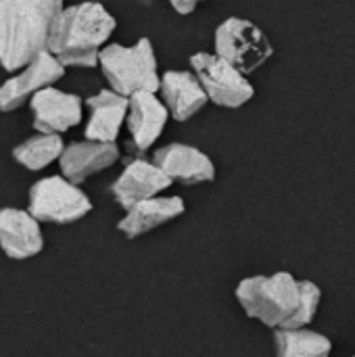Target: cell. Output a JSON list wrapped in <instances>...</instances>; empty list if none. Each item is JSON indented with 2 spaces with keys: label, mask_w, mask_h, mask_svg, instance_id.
Returning <instances> with one entry per match:
<instances>
[{
  "label": "cell",
  "mask_w": 355,
  "mask_h": 357,
  "mask_svg": "<svg viewBox=\"0 0 355 357\" xmlns=\"http://www.w3.org/2000/svg\"><path fill=\"white\" fill-rule=\"evenodd\" d=\"M63 0H0V65L19 71L48 50Z\"/></svg>",
  "instance_id": "obj_1"
},
{
  "label": "cell",
  "mask_w": 355,
  "mask_h": 357,
  "mask_svg": "<svg viewBox=\"0 0 355 357\" xmlns=\"http://www.w3.org/2000/svg\"><path fill=\"white\" fill-rule=\"evenodd\" d=\"M115 17L100 2H80L61 10L52 25L48 52L63 67H96L105 42L115 31Z\"/></svg>",
  "instance_id": "obj_2"
},
{
  "label": "cell",
  "mask_w": 355,
  "mask_h": 357,
  "mask_svg": "<svg viewBox=\"0 0 355 357\" xmlns=\"http://www.w3.org/2000/svg\"><path fill=\"white\" fill-rule=\"evenodd\" d=\"M299 280L289 272L245 278L236 287V299L249 318L270 328H287L299 307Z\"/></svg>",
  "instance_id": "obj_3"
},
{
  "label": "cell",
  "mask_w": 355,
  "mask_h": 357,
  "mask_svg": "<svg viewBox=\"0 0 355 357\" xmlns=\"http://www.w3.org/2000/svg\"><path fill=\"white\" fill-rule=\"evenodd\" d=\"M98 65L111 86L121 96L136 92H157L161 77L157 75V59L151 40L142 38L134 46L109 44L100 50Z\"/></svg>",
  "instance_id": "obj_4"
},
{
  "label": "cell",
  "mask_w": 355,
  "mask_h": 357,
  "mask_svg": "<svg viewBox=\"0 0 355 357\" xmlns=\"http://www.w3.org/2000/svg\"><path fill=\"white\" fill-rule=\"evenodd\" d=\"M27 211L40 224L67 226L86 218L92 211V203L80 184H73L65 176H48L31 184Z\"/></svg>",
  "instance_id": "obj_5"
},
{
  "label": "cell",
  "mask_w": 355,
  "mask_h": 357,
  "mask_svg": "<svg viewBox=\"0 0 355 357\" xmlns=\"http://www.w3.org/2000/svg\"><path fill=\"white\" fill-rule=\"evenodd\" d=\"M216 54L241 73H251L272 56V44L257 25L232 17L216 29Z\"/></svg>",
  "instance_id": "obj_6"
},
{
  "label": "cell",
  "mask_w": 355,
  "mask_h": 357,
  "mask_svg": "<svg viewBox=\"0 0 355 357\" xmlns=\"http://www.w3.org/2000/svg\"><path fill=\"white\" fill-rule=\"evenodd\" d=\"M190 65L201 86L205 88L209 100H213L220 107H228V109L243 107L255 94L245 73H241L236 67H232L228 61H224L218 54L197 52L190 56Z\"/></svg>",
  "instance_id": "obj_7"
},
{
  "label": "cell",
  "mask_w": 355,
  "mask_h": 357,
  "mask_svg": "<svg viewBox=\"0 0 355 357\" xmlns=\"http://www.w3.org/2000/svg\"><path fill=\"white\" fill-rule=\"evenodd\" d=\"M65 75V67L48 50L38 54L31 63L19 69L0 86V111L10 113L31 100L40 90L52 86Z\"/></svg>",
  "instance_id": "obj_8"
},
{
  "label": "cell",
  "mask_w": 355,
  "mask_h": 357,
  "mask_svg": "<svg viewBox=\"0 0 355 357\" xmlns=\"http://www.w3.org/2000/svg\"><path fill=\"white\" fill-rule=\"evenodd\" d=\"M31 123L40 134H63L82 121V98L54 86L40 90L31 100Z\"/></svg>",
  "instance_id": "obj_9"
},
{
  "label": "cell",
  "mask_w": 355,
  "mask_h": 357,
  "mask_svg": "<svg viewBox=\"0 0 355 357\" xmlns=\"http://www.w3.org/2000/svg\"><path fill=\"white\" fill-rule=\"evenodd\" d=\"M172 178L153 161L146 159H132L119 178L111 186L113 199L128 211L130 207L159 197L161 190L169 188Z\"/></svg>",
  "instance_id": "obj_10"
},
{
  "label": "cell",
  "mask_w": 355,
  "mask_h": 357,
  "mask_svg": "<svg viewBox=\"0 0 355 357\" xmlns=\"http://www.w3.org/2000/svg\"><path fill=\"white\" fill-rule=\"evenodd\" d=\"M0 249L15 261L36 257L44 249L40 222L27 209L0 207Z\"/></svg>",
  "instance_id": "obj_11"
},
{
  "label": "cell",
  "mask_w": 355,
  "mask_h": 357,
  "mask_svg": "<svg viewBox=\"0 0 355 357\" xmlns=\"http://www.w3.org/2000/svg\"><path fill=\"white\" fill-rule=\"evenodd\" d=\"M169 117V109L155 96V92H136L130 96L128 130L130 146L138 153L149 151L161 136Z\"/></svg>",
  "instance_id": "obj_12"
},
{
  "label": "cell",
  "mask_w": 355,
  "mask_h": 357,
  "mask_svg": "<svg viewBox=\"0 0 355 357\" xmlns=\"http://www.w3.org/2000/svg\"><path fill=\"white\" fill-rule=\"evenodd\" d=\"M117 159H119V149L115 142L82 140L65 146L59 165H61V176H65L73 184H82L90 176L111 167Z\"/></svg>",
  "instance_id": "obj_13"
},
{
  "label": "cell",
  "mask_w": 355,
  "mask_h": 357,
  "mask_svg": "<svg viewBox=\"0 0 355 357\" xmlns=\"http://www.w3.org/2000/svg\"><path fill=\"white\" fill-rule=\"evenodd\" d=\"M153 161L172 178V182L178 180L182 184H201L216 178V167L211 159L203 151L188 144H167L155 153Z\"/></svg>",
  "instance_id": "obj_14"
},
{
  "label": "cell",
  "mask_w": 355,
  "mask_h": 357,
  "mask_svg": "<svg viewBox=\"0 0 355 357\" xmlns=\"http://www.w3.org/2000/svg\"><path fill=\"white\" fill-rule=\"evenodd\" d=\"M90 117L86 123V140L115 142L123 121L128 119L130 98L117 94L115 90H100L86 100Z\"/></svg>",
  "instance_id": "obj_15"
},
{
  "label": "cell",
  "mask_w": 355,
  "mask_h": 357,
  "mask_svg": "<svg viewBox=\"0 0 355 357\" xmlns=\"http://www.w3.org/2000/svg\"><path fill=\"white\" fill-rule=\"evenodd\" d=\"M161 94L169 115L178 121L190 119L209 100L199 77L188 71H167L161 77Z\"/></svg>",
  "instance_id": "obj_16"
},
{
  "label": "cell",
  "mask_w": 355,
  "mask_h": 357,
  "mask_svg": "<svg viewBox=\"0 0 355 357\" xmlns=\"http://www.w3.org/2000/svg\"><path fill=\"white\" fill-rule=\"evenodd\" d=\"M184 209L186 205L180 197H155L130 207L126 215L119 220L117 230L123 232L128 238H136L180 218Z\"/></svg>",
  "instance_id": "obj_17"
},
{
  "label": "cell",
  "mask_w": 355,
  "mask_h": 357,
  "mask_svg": "<svg viewBox=\"0 0 355 357\" xmlns=\"http://www.w3.org/2000/svg\"><path fill=\"white\" fill-rule=\"evenodd\" d=\"M63 151H65V144L59 134L38 132L36 136H29L27 140H23L21 144L13 149V159L29 172H40L48 167L50 163L59 161Z\"/></svg>",
  "instance_id": "obj_18"
},
{
  "label": "cell",
  "mask_w": 355,
  "mask_h": 357,
  "mask_svg": "<svg viewBox=\"0 0 355 357\" xmlns=\"http://www.w3.org/2000/svg\"><path fill=\"white\" fill-rule=\"evenodd\" d=\"M278 357H331L328 337L308 328H278L274 335Z\"/></svg>",
  "instance_id": "obj_19"
},
{
  "label": "cell",
  "mask_w": 355,
  "mask_h": 357,
  "mask_svg": "<svg viewBox=\"0 0 355 357\" xmlns=\"http://www.w3.org/2000/svg\"><path fill=\"white\" fill-rule=\"evenodd\" d=\"M299 289H301V297H299V307L295 312V316L291 318V322L287 324V328H305V324H310L320 307V299H322V291L318 284H314L312 280H299Z\"/></svg>",
  "instance_id": "obj_20"
},
{
  "label": "cell",
  "mask_w": 355,
  "mask_h": 357,
  "mask_svg": "<svg viewBox=\"0 0 355 357\" xmlns=\"http://www.w3.org/2000/svg\"><path fill=\"white\" fill-rule=\"evenodd\" d=\"M169 2H172V6H174L178 13L188 15V13H192L195 6H197L199 2H203V0H169Z\"/></svg>",
  "instance_id": "obj_21"
}]
</instances>
